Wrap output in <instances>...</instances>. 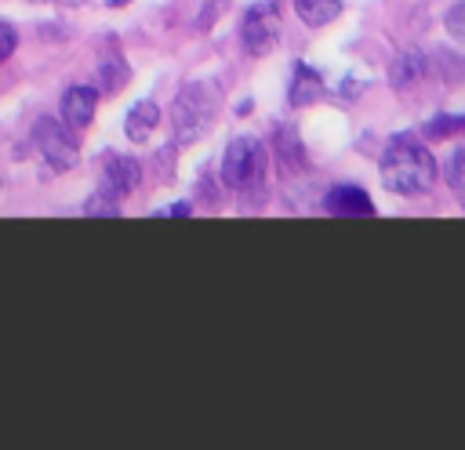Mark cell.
I'll return each instance as SVG.
<instances>
[{
  "label": "cell",
  "mask_w": 465,
  "mask_h": 450,
  "mask_svg": "<svg viewBox=\"0 0 465 450\" xmlns=\"http://www.w3.org/2000/svg\"><path fill=\"white\" fill-rule=\"evenodd\" d=\"M461 131H465V112L461 116H440V120L425 123L429 138H450V134H461Z\"/></svg>",
  "instance_id": "cell-15"
},
{
  "label": "cell",
  "mask_w": 465,
  "mask_h": 450,
  "mask_svg": "<svg viewBox=\"0 0 465 450\" xmlns=\"http://www.w3.org/2000/svg\"><path fill=\"white\" fill-rule=\"evenodd\" d=\"M425 76V54L421 51H414V47H407V51H400L396 58H392V65H389V83L392 87H411V83H418Z\"/></svg>",
  "instance_id": "cell-9"
},
{
  "label": "cell",
  "mask_w": 465,
  "mask_h": 450,
  "mask_svg": "<svg viewBox=\"0 0 465 450\" xmlns=\"http://www.w3.org/2000/svg\"><path fill=\"white\" fill-rule=\"evenodd\" d=\"M436 156L407 138H396L381 152V181L400 196H421L436 185Z\"/></svg>",
  "instance_id": "cell-1"
},
{
  "label": "cell",
  "mask_w": 465,
  "mask_h": 450,
  "mask_svg": "<svg viewBox=\"0 0 465 450\" xmlns=\"http://www.w3.org/2000/svg\"><path fill=\"white\" fill-rule=\"evenodd\" d=\"M54 4H62V7H80L84 0H54Z\"/></svg>",
  "instance_id": "cell-20"
},
{
  "label": "cell",
  "mask_w": 465,
  "mask_h": 450,
  "mask_svg": "<svg viewBox=\"0 0 465 450\" xmlns=\"http://www.w3.org/2000/svg\"><path fill=\"white\" fill-rule=\"evenodd\" d=\"M94 105H98V87H69L62 94V120L80 131L94 120Z\"/></svg>",
  "instance_id": "cell-6"
},
{
  "label": "cell",
  "mask_w": 465,
  "mask_h": 450,
  "mask_svg": "<svg viewBox=\"0 0 465 450\" xmlns=\"http://www.w3.org/2000/svg\"><path fill=\"white\" fill-rule=\"evenodd\" d=\"M84 210H87V214H109V218H113V214H120V207H116V192H109V189L94 192V196H91V203H87Z\"/></svg>",
  "instance_id": "cell-17"
},
{
  "label": "cell",
  "mask_w": 465,
  "mask_h": 450,
  "mask_svg": "<svg viewBox=\"0 0 465 450\" xmlns=\"http://www.w3.org/2000/svg\"><path fill=\"white\" fill-rule=\"evenodd\" d=\"M323 207L331 214H374V203H371V196L360 185H334V189H327Z\"/></svg>",
  "instance_id": "cell-8"
},
{
  "label": "cell",
  "mask_w": 465,
  "mask_h": 450,
  "mask_svg": "<svg viewBox=\"0 0 465 450\" xmlns=\"http://www.w3.org/2000/svg\"><path fill=\"white\" fill-rule=\"evenodd\" d=\"M142 181V163L131 156H105V189L116 196L134 192Z\"/></svg>",
  "instance_id": "cell-7"
},
{
  "label": "cell",
  "mask_w": 465,
  "mask_h": 450,
  "mask_svg": "<svg viewBox=\"0 0 465 450\" xmlns=\"http://www.w3.org/2000/svg\"><path fill=\"white\" fill-rule=\"evenodd\" d=\"M156 123H160V109H156V102L142 98V102L131 105V112H127V120H124V131H127L131 142H145V138L156 131Z\"/></svg>",
  "instance_id": "cell-10"
},
{
  "label": "cell",
  "mask_w": 465,
  "mask_h": 450,
  "mask_svg": "<svg viewBox=\"0 0 465 450\" xmlns=\"http://www.w3.org/2000/svg\"><path fill=\"white\" fill-rule=\"evenodd\" d=\"M163 214H171V218H174V214H178V218H185V214H189V203H174V207H167Z\"/></svg>",
  "instance_id": "cell-19"
},
{
  "label": "cell",
  "mask_w": 465,
  "mask_h": 450,
  "mask_svg": "<svg viewBox=\"0 0 465 450\" xmlns=\"http://www.w3.org/2000/svg\"><path fill=\"white\" fill-rule=\"evenodd\" d=\"M127 80H131V69L120 54H105L98 62V94H116V91H124Z\"/></svg>",
  "instance_id": "cell-12"
},
{
  "label": "cell",
  "mask_w": 465,
  "mask_h": 450,
  "mask_svg": "<svg viewBox=\"0 0 465 450\" xmlns=\"http://www.w3.org/2000/svg\"><path fill=\"white\" fill-rule=\"evenodd\" d=\"M280 11H276V4H254L247 15H243V25H240V44H243V51L247 54H269L272 47H276V40H280Z\"/></svg>",
  "instance_id": "cell-5"
},
{
  "label": "cell",
  "mask_w": 465,
  "mask_h": 450,
  "mask_svg": "<svg viewBox=\"0 0 465 450\" xmlns=\"http://www.w3.org/2000/svg\"><path fill=\"white\" fill-rule=\"evenodd\" d=\"M461 203H465V192H461Z\"/></svg>",
  "instance_id": "cell-22"
},
{
  "label": "cell",
  "mask_w": 465,
  "mask_h": 450,
  "mask_svg": "<svg viewBox=\"0 0 465 450\" xmlns=\"http://www.w3.org/2000/svg\"><path fill=\"white\" fill-rule=\"evenodd\" d=\"M443 178H447V185L461 196L465 192V145H458L454 152H450V160H447V167H443Z\"/></svg>",
  "instance_id": "cell-14"
},
{
  "label": "cell",
  "mask_w": 465,
  "mask_h": 450,
  "mask_svg": "<svg viewBox=\"0 0 465 450\" xmlns=\"http://www.w3.org/2000/svg\"><path fill=\"white\" fill-rule=\"evenodd\" d=\"M105 4H109V7H120V4H127V0H105Z\"/></svg>",
  "instance_id": "cell-21"
},
{
  "label": "cell",
  "mask_w": 465,
  "mask_h": 450,
  "mask_svg": "<svg viewBox=\"0 0 465 450\" xmlns=\"http://www.w3.org/2000/svg\"><path fill=\"white\" fill-rule=\"evenodd\" d=\"M33 142H36V152L44 156V163L51 171H69L76 163V138H73V127L65 120H36L33 127Z\"/></svg>",
  "instance_id": "cell-4"
},
{
  "label": "cell",
  "mask_w": 465,
  "mask_h": 450,
  "mask_svg": "<svg viewBox=\"0 0 465 450\" xmlns=\"http://www.w3.org/2000/svg\"><path fill=\"white\" fill-rule=\"evenodd\" d=\"M443 25H447V33H450L454 40H461V44H465V0H461V4H454V7L443 15Z\"/></svg>",
  "instance_id": "cell-18"
},
{
  "label": "cell",
  "mask_w": 465,
  "mask_h": 450,
  "mask_svg": "<svg viewBox=\"0 0 465 450\" xmlns=\"http://www.w3.org/2000/svg\"><path fill=\"white\" fill-rule=\"evenodd\" d=\"M218 105H222V98H218V91H214L211 83H203V80L185 83V87L178 91L174 105H171V138H174L178 145L200 142V138L214 127Z\"/></svg>",
  "instance_id": "cell-2"
},
{
  "label": "cell",
  "mask_w": 465,
  "mask_h": 450,
  "mask_svg": "<svg viewBox=\"0 0 465 450\" xmlns=\"http://www.w3.org/2000/svg\"><path fill=\"white\" fill-rule=\"evenodd\" d=\"M265 178V149L254 138H232L222 156V181L236 192L258 189Z\"/></svg>",
  "instance_id": "cell-3"
},
{
  "label": "cell",
  "mask_w": 465,
  "mask_h": 450,
  "mask_svg": "<svg viewBox=\"0 0 465 450\" xmlns=\"http://www.w3.org/2000/svg\"><path fill=\"white\" fill-rule=\"evenodd\" d=\"M276 145H280V160H283V167H291V163L298 167V163H302V145H298V134H294V131H291V134L280 131V142H276Z\"/></svg>",
  "instance_id": "cell-16"
},
{
  "label": "cell",
  "mask_w": 465,
  "mask_h": 450,
  "mask_svg": "<svg viewBox=\"0 0 465 450\" xmlns=\"http://www.w3.org/2000/svg\"><path fill=\"white\" fill-rule=\"evenodd\" d=\"M320 94H323L320 73H312L309 65H298V69H294V80H291V91H287V102H291L294 109H305V105H312Z\"/></svg>",
  "instance_id": "cell-11"
},
{
  "label": "cell",
  "mask_w": 465,
  "mask_h": 450,
  "mask_svg": "<svg viewBox=\"0 0 465 450\" xmlns=\"http://www.w3.org/2000/svg\"><path fill=\"white\" fill-rule=\"evenodd\" d=\"M294 11L305 25L320 29V25H331L341 15V0H294Z\"/></svg>",
  "instance_id": "cell-13"
}]
</instances>
